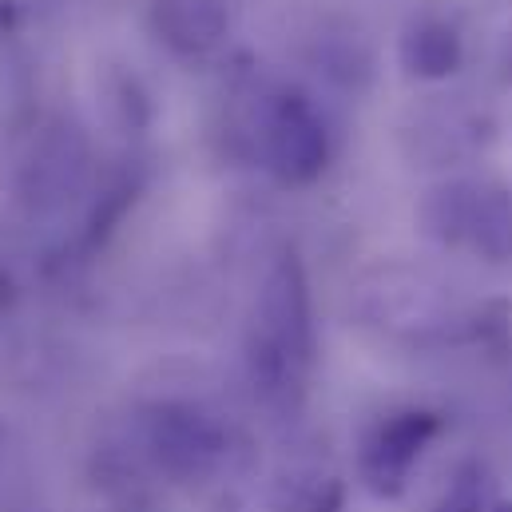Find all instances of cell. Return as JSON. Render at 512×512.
Segmentation results:
<instances>
[{"mask_svg": "<svg viewBox=\"0 0 512 512\" xmlns=\"http://www.w3.org/2000/svg\"><path fill=\"white\" fill-rule=\"evenodd\" d=\"M314 362V314H310V282L294 251L270 262L251 318L247 366L251 382L270 405H294L306 389Z\"/></svg>", "mask_w": 512, "mask_h": 512, "instance_id": "1", "label": "cell"}, {"mask_svg": "<svg viewBox=\"0 0 512 512\" xmlns=\"http://www.w3.org/2000/svg\"><path fill=\"white\" fill-rule=\"evenodd\" d=\"M425 235L485 262L512 258V191L493 179H449L421 203Z\"/></svg>", "mask_w": 512, "mask_h": 512, "instance_id": "2", "label": "cell"}, {"mask_svg": "<svg viewBox=\"0 0 512 512\" xmlns=\"http://www.w3.org/2000/svg\"><path fill=\"white\" fill-rule=\"evenodd\" d=\"M143 449L175 485L211 481L231 457V429L191 401H155L143 413Z\"/></svg>", "mask_w": 512, "mask_h": 512, "instance_id": "3", "label": "cell"}, {"mask_svg": "<svg viewBox=\"0 0 512 512\" xmlns=\"http://www.w3.org/2000/svg\"><path fill=\"white\" fill-rule=\"evenodd\" d=\"M445 421L437 409H397L382 417L362 449H358V481L370 497L378 501H397L405 497L409 481H413V469L421 465V457L429 453V445L441 437Z\"/></svg>", "mask_w": 512, "mask_h": 512, "instance_id": "4", "label": "cell"}, {"mask_svg": "<svg viewBox=\"0 0 512 512\" xmlns=\"http://www.w3.org/2000/svg\"><path fill=\"white\" fill-rule=\"evenodd\" d=\"M262 151H266V167L286 187H306L326 171L330 135L306 96L286 92L270 104L266 128H262Z\"/></svg>", "mask_w": 512, "mask_h": 512, "instance_id": "5", "label": "cell"}, {"mask_svg": "<svg viewBox=\"0 0 512 512\" xmlns=\"http://www.w3.org/2000/svg\"><path fill=\"white\" fill-rule=\"evenodd\" d=\"M88 171V143L72 124H52L24 163V199L32 207H56L80 191Z\"/></svg>", "mask_w": 512, "mask_h": 512, "instance_id": "6", "label": "cell"}, {"mask_svg": "<svg viewBox=\"0 0 512 512\" xmlns=\"http://www.w3.org/2000/svg\"><path fill=\"white\" fill-rule=\"evenodd\" d=\"M227 0H155L151 24L179 56H207L227 36Z\"/></svg>", "mask_w": 512, "mask_h": 512, "instance_id": "7", "label": "cell"}, {"mask_svg": "<svg viewBox=\"0 0 512 512\" xmlns=\"http://www.w3.org/2000/svg\"><path fill=\"white\" fill-rule=\"evenodd\" d=\"M397 56H401L405 76H413V80H445V76H453L461 68L465 48H461V32L449 20L421 16V20H413L405 28Z\"/></svg>", "mask_w": 512, "mask_h": 512, "instance_id": "8", "label": "cell"}, {"mask_svg": "<svg viewBox=\"0 0 512 512\" xmlns=\"http://www.w3.org/2000/svg\"><path fill=\"white\" fill-rule=\"evenodd\" d=\"M429 512H489V497H485V469L477 461H465L453 469L445 493L437 497V505Z\"/></svg>", "mask_w": 512, "mask_h": 512, "instance_id": "9", "label": "cell"}, {"mask_svg": "<svg viewBox=\"0 0 512 512\" xmlns=\"http://www.w3.org/2000/svg\"><path fill=\"white\" fill-rule=\"evenodd\" d=\"M342 497H346L342 481H326V485H322V489L310 497L306 512H342Z\"/></svg>", "mask_w": 512, "mask_h": 512, "instance_id": "10", "label": "cell"}, {"mask_svg": "<svg viewBox=\"0 0 512 512\" xmlns=\"http://www.w3.org/2000/svg\"><path fill=\"white\" fill-rule=\"evenodd\" d=\"M489 512H512V501H497V505H493Z\"/></svg>", "mask_w": 512, "mask_h": 512, "instance_id": "11", "label": "cell"}, {"mask_svg": "<svg viewBox=\"0 0 512 512\" xmlns=\"http://www.w3.org/2000/svg\"><path fill=\"white\" fill-rule=\"evenodd\" d=\"M509 76H512V48H509Z\"/></svg>", "mask_w": 512, "mask_h": 512, "instance_id": "12", "label": "cell"}]
</instances>
